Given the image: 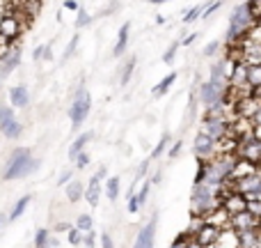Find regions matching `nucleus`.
Segmentation results:
<instances>
[{
	"label": "nucleus",
	"instance_id": "nucleus-23",
	"mask_svg": "<svg viewBox=\"0 0 261 248\" xmlns=\"http://www.w3.org/2000/svg\"><path fill=\"white\" fill-rule=\"evenodd\" d=\"M119 191H122V179L119 177H110L108 182H106V193H108V200H117L119 198Z\"/></svg>",
	"mask_w": 261,
	"mask_h": 248
},
{
	"label": "nucleus",
	"instance_id": "nucleus-2",
	"mask_svg": "<svg viewBox=\"0 0 261 248\" xmlns=\"http://www.w3.org/2000/svg\"><path fill=\"white\" fill-rule=\"evenodd\" d=\"M92 110V97L90 92L85 90V85H78L76 95H73V101H71V108H69V118H71V126H81L83 122L87 120Z\"/></svg>",
	"mask_w": 261,
	"mask_h": 248
},
{
	"label": "nucleus",
	"instance_id": "nucleus-11",
	"mask_svg": "<svg viewBox=\"0 0 261 248\" xmlns=\"http://www.w3.org/2000/svg\"><path fill=\"white\" fill-rule=\"evenodd\" d=\"M257 163H252V161H245V159H236V163H234V168H231V172H229V177L231 179H245V177H250V175H257Z\"/></svg>",
	"mask_w": 261,
	"mask_h": 248
},
{
	"label": "nucleus",
	"instance_id": "nucleus-25",
	"mask_svg": "<svg viewBox=\"0 0 261 248\" xmlns=\"http://www.w3.org/2000/svg\"><path fill=\"white\" fill-rule=\"evenodd\" d=\"M12 120H16V115H14V108L7 104H0V129H5Z\"/></svg>",
	"mask_w": 261,
	"mask_h": 248
},
{
	"label": "nucleus",
	"instance_id": "nucleus-5",
	"mask_svg": "<svg viewBox=\"0 0 261 248\" xmlns=\"http://www.w3.org/2000/svg\"><path fill=\"white\" fill-rule=\"evenodd\" d=\"M222 207L236 216V214H243L248 212V200H245L243 193H229V195H222Z\"/></svg>",
	"mask_w": 261,
	"mask_h": 248
},
{
	"label": "nucleus",
	"instance_id": "nucleus-49",
	"mask_svg": "<svg viewBox=\"0 0 261 248\" xmlns=\"http://www.w3.org/2000/svg\"><path fill=\"white\" fill-rule=\"evenodd\" d=\"M64 9H71L73 12V9H78V3L76 0H64Z\"/></svg>",
	"mask_w": 261,
	"mask_h": 248
},
{
	"label": "nucleus",
	"instance_id": "nucleus-43",
	"mask_svg": "<svg viewBox=\"0 0 261 248\" xmlns=\"http://www.w3.org/2000/svg\"><path fill=\"white\" fill-rule=\"evenodd\" d=\"M149 161H151V159H147V161H142V163H140V168H138V175H135V182H140L144 175H147V170H149Z\"/></svg>",
	"mask_w": 261,
	"mask_h": 248
},
{
	"label": "nucleus",
	"instance_id": "nucleus-52",
	"mask_svg": "<svg viewBox=\"0 0 261 248\" xmlns=\"http://www.w3.org/2000/svg\"><path fill=\"white\" fill-rule=\"evenodd\" d=\"M60 246V239L58 237H50V241H48V248H58Z\"/></svg>",
	"mask_w": 261,
	"mask_h": 248
},
{
	"label": "nucleus",
	"instance_id": "nucleus-10",
	"mask_svg": "<svg viewBox=\"0 0 261 248\" xmlns=\"http://www.w3.org/2000/svg\"><path fill=\"white\" fill-rule=\"evenodd\" d=\"M218 237H220V230H218L216 226H208V223H206V226H204L202 230H199L197 235L193 237V239L197 241L199 246L211 248V246H216V244H218Z\"/></svg>",
	"mask_w": 261,
	"mask_h": 248
},
{
	"label": "nucleus",
	"instance_id": "nucleus-19",
	"mask_svg": "<svg viewBox=\"0 0 261 248\" xmlns=\"http://www.w3.org/2000/svg\"><path fill=\"white\" fill-rule=\"evenodd\" d=\"M236 232H239L241 246H248V248H259L261 228H259V230H236Z\"/></svg>",
	"mask_w": 261,
	"mask_h": 248
},
{
	"label": "nucleus",
	"instance_id": "nucleus-6",
	"mask_svg": "<svg viewBox=\"0 0 261 248\" xmlns=\"http://www.w3.org/2000/svg\"><path fill=\"white\" fill-rule=\"evenodd\" d=\"M204 221H206L208 226H216L218 230H227V228H231V214L227 212L225 207H218V209H213V212L204 214Z\"/></svg>",
	"mask_w": 261,
	"mask_h": 248
},
{
	"label": "nucleus",
	"instance_id": "nucleus-34",
	"mask_svg": "<svg viewBox=\"0 0 261 248\" xmlns=\"http://www.w3.org/2000/svg\"><path fill=\"white\" fill-rule=\"evenodd\" d=\"M202 12H204V5H197V7L188 9V12H186V16H184V23H193V21H197V18L202 16Z\"/></svg>",
	"mask_w": 261,
	"mask_h": 248
},
{
	"label": "nucleus",
	"instance_id": "nucleus-3",
	"mask_svg": "<svg viewBox=\"0 0 261 248\" xmlns=\"http://www.w3.org/2000/svg\"><path fill=\"white\" fill-rule=\"evenodd\" d=\"M25 30H28V28L23 26V23L18 21L16 16L0 14V35H3L5 39H9L12 44H16V41L23 37V32H25Z\"/></svg>",
	"mask_w": 261,
	"mask_h": 248
},
{
	"label": "nucleus",
	"instance_id": "nucleus-48",
	"mask_svg": "<svg viewBox=\"0 0 261 248\" xmlns=\"http://www.w3.org/2000/svg\"><path fill=\"white\" fill-rule=\"evenodd\" d=\"M71 228L73 226H69V223H58V226H55V232H69V230H71Z\"/></svg>",
	"mask_w": 261,
	"mask_h": 248
},
{
	"label": "nucleus",
	"instance_id": "nucleus-29",
	"mask_svg": "<svg viewBox=\"0 0 261 248\" xmlns=\"http://www.w3.org/2000/svg\"><path fill=\"white\" fill-rule=\"evenodd\" d=\"M83 235H85V232H81L76 226H73L71 230L67 232V241H69L71 246H81V244H83Z\"/></svg>",
	"mask_w": 261,
	"mask_h": 248
},
{
	"label": "nucleus",
	"instance_id": "nucleus-35",
	"mask_svg": "<svg viewBox=\"0 0 261 248\" xmlns=\"http://www.w3.org/2000/svg\"><path fill=\"white\" fill-rule=\"evenodd\" d=\"M179 41H174V44H172L170 46V49H167L165 51V55H163V62H165V64H172V62H174V58H176V51H179Z\"/></svg>",
	"mask_w": 261,
	"mask_h": 248
},
{
	"label": "nucleus",
	"instance_id": "nucleus-1",
	"mask_svg": "<svg viewBox=\"0 0 261 248\" xmlns=\"http://www.w3.org/2000/svg\"><path fill=\"white\" fill-rule=\"evenodd\" d=\"M39 168V161L32 159L30 149L28 147H16L9 152L7 156V166L3 170V182H12V179H25L28 175Z\"/></svg>",
	"mask_w": 261,
	"mask_h": 248
},
{
	"label": "nucleus",
	"instance_id": "nucleus-12",
	"mask_svg": "<svg viewBox=\"0 0 261 248\" xmlns=\"http://www.w3.org/2000/svg\"><path fill=\"white\" fill-rule=\"evenodd\" d=\"M156 226H158V216L153 214L151 218H149V223L142 228V230L138 232V239L142 241L144 248H153V241H156Z\"/></svg>",
	"mask_w": 261,
	"mask_h": 248
},
{
	"label": "nucleus",
	"instance_id": "nucleus-37",
	"mask_svg": "<svg viewBox=\"0 0 261 248\" xmlns=\"http://www.w3.org/2000/svg\"><path fill=\"white\" fill-rule=\"evenodd\" d=\"M90 26V14L85 12V9H78V18H76V28L81 30V28Z\"/></svg>",
	"mask_w": 261,
	"mask_h": 248
},
{
	"label": "nucleus",
	"instance_id": "nucleus-38",
	"mask_svg": "<svg viewBox=\"0 0 261 248\" xmlns=\"http://www.w3.org/2000/svg\"><path fill=\"white\" fill-rule=\"evenodd\" d=\"M83 244H85L87 248H94V244H96V232L94 230L85 232V235H83Z\"/></svg>",
	"mask_w": 261,
	"mask_h": 248
},
{
	"label": "nucleus",
	"instance_id": "nucleus-13",
	"mask_svg": "<svg viewBox=\"0 0 261 248\" xmlns=\"http://www.w3.org/2000/svg\"><path fill=\"white\" fill-rule=\"evenodd\" d=\"M259 108H261V99H257V97H248V99L236 104V110H239L241 118H250V120L257 115Z\"/></svg>",
	"mask_w": 261,
	"mask_h": 248
},
{
	"label": "nucleus",
	"instance_id": "nucleus-20",
	"mask_svg": "<svg viewBox=\"0 0 261 248\" xmlns=\"http://www.w3.org/2000/svg\"><path fill=\"white\" fill-rule=\"evenodd\" d=\"M32 202V195L28 193V195H23V198H18L16 202H14V207H12V212L7 214V218L9 221H16V218H21L23 214H25V209H28V205Z\"/></svg>",
	"mask_w": 261,
	"mask_h": 248
},
{
	"label": "nucleus",
	"instance_id": "nucleus-55",
	"mask_svg": "<svg viewBox=\"0 0 261 248\" xmlns=\"http://www.w3.org/2000/svg\"><path fill=\"white\" fill-rule=\"evenodd\" d=\"M252 97H257V99H261V85L259 87H254V95Z\"/></svg>",
	"mask_w": 261,
	"mask_h": 248
},
{
	"label": "nucleus",
	"instance_id": "nucleus-47",
	"mask_svg": "<svg viewBox=\"0 0 261 248\" xmlns=\"http://www.w3.org/2000/svg\"><path fill=\"white\" fill-rule=\"evenodd\" d=\"M195 39H197V32H190V35H188V37H184V39H181L179 44H181V46H190Z\"/></svg>",
	"mask_w": 261,
	"mask_h": 248
},
{
	"label": "nucleus",
	"instance_id": "nucleus-22",
	"mask_svg": "<svg viewBox=\"0 0 261 248\" xmlns=\"http://www.w3.org/2000/svg\"><path fill=\"white\" fill-rule=\"evenodd\" d=\"M0 133H3L7 140H18L21 138V133H23V124L18 122V120H12L5 129H0Z\"/></svg>",
	"mask_w": 261,
	"mask_h": 248
},
{
	"label": "nucleus",
	"instance_id": "nucleus-51",
	"mask_svg": "<svg viewBox=\"0 0 261 248\" xmlns=\"http://www.w3.org/2000/svg\"><path fill=\"white\" fill-rule=\"evenodd\" d=\"M9 223V218H7V214H0V230H3L5 226Z\"/></svg>",
	"mask_w": 261,
	"mask_h": 248
},
{
	"label": "nucleus",
	"instance_id": "nucleus-56",
	"mask_svg": "<svg viewBox=\"0 0 261 248\" xmlns=\"http://www.w3.org/2000/svg\"><path fill=\"white\" fill-rule=\"evenodd\" d=\"M259 23H261V18H259Z\"/></svg>",
	"mask_w": 261,
	"mask_h": 248
},
{
	"label": "nucleus",
	"instance_id": "nucleus-7",
	"mask_svg": "<svg viewBox=\"0 0 261 248\" xmlns=\"http://www.w3.org/2000/svg\"><path fill=\"white\" fill-rule=\"evenodd\" d=\"M231 228H234V230H259L261 218L254 216V214H250V212L236 214V216H231Z\"/></svg>",
	"mask_w": 261,
	"mask_h": 248
},
{
	"label": "nucleus",
	"instance_id": "nucleus-28",
	"mask_svg": "<svg viewBox=\"0 0 261 248\" xmlns=\"http://www.w3.org/2000/svg\"><path fill=\"white\" fill-rule=\"evenodd\" d=\"M135 62H138V58H130L126 64H124V72H122V78H119V83L122 85H128L130 76H133V69H135Z\"/></svg>",
	"mask_w": 261,
	"mask_h": 248
},
{
	"label": "nucleus",
	"instance_id": "nucleus-32",
	"mask_svg": "<svg viewBox=\"0 0 261 248\" xmlns=\"http://www.w3.org/2000/svg\"><path fill=\"white\" fill-rule=\"evenodd\" d=\"M149 189H151V179H147L142 186H140V191L135 193V198H138V202H140V207H144V202H147V198H149Z\"/></svg>",
	"mask_w": 261,
	"mask_h": 248
},
{
	"label": "nucleus",
	"instance_id": "nucleus-54",
	"mask_svg": "<svg viewBox=\"0 0 261 248\" xmlns=\"http://www.w3.org/2000/svg\"><path fill=\"white\" fill-rule=\"evenodd\" d=\"M158 182H161V172H156V175L151 177V184H158Z\"/></svg>",
	"mask_w": 261,
	"mask_h": 248
},
{
	"label": "nucleus",
	"instance_id": "nucleus-16",
	"mask_svg": "<svg viewBox=\"0 0 261 248\" xmlns=\"http://www.w3.org/2000/svg\"><path fill=\"white\" fill-rule=\"evenodd\" d=\"M92 138H94V133H92V131H85V133L78 136V138L71 143V147H69V161H73V159H76L81 152H85L87 143H90Z\"/></svg>",
	"mask_w": 261,
	"mask_h": 248
},
{
	"label": "nucleus",
	"instance_id": "nucleus-8",
	"mask_svg": "<svg viewBox=\"0 0 261 248\" xmlns=\"http://www.w3.org/2000/svg\"><path fill=\"white\" fill-rule=\"evenodd\" d=\"M213 145H216V140L208 138V136L204 133H197V138H195V154H197V159H206V161H211L216 154H213Z\"/></svg>",
	"mask_w": 261,
	"mask_h": 248
},
{
	"label": "nucleus",
	"instance_id": "nucleus-26",
	"mask_svg": "<svg viewBox=\"0 0 261 248\" xmlns=\"http://www.w3.org/2000/svg\"><path fill=\"white\" fill-rule=\"evenodd\" d=\"M48 241H50V232L46 228H39L35 232V248H48Z\"/></svg>",
	"mask_w": 261,
	"mask_h": 248
},
{
	"label": "nucleus",
	"instance_id": "nucleus-9",
	"mask_svg": "<svg viewBox=\"0 0 261 248\" xmlns=\"http://www.w3.org/2000/svg\"><path fill=\"white\" fill-rule=\"evenodd\" d=\"M9 106L12 108H28L30 106V92H28L25 85L9 87Z\"/></svg>",
	"mask_w": 261,
	"mask_h": 248
},
{
	"label": "nucleus",
	"instance_id": "nucleus-53",
	"mask_svg": "<svg viewBox=\"0 0 261 248\" xmlns=\"http://www.w3.org/2000/svg\"><path fill=\"white\" fill-rule=\"evenodd\" d=\"M252 124H254V126L261 124V108L257 110V115H254V118H252Z\"/></svg>",
	"mask_w": 261,
	"mask_h": 248
},
{
	"label": "nucleus",
	"instance_id": "nucleus-41",
	"mask_svg": "<svg viewBox=\"0 0 261 248\" xmlns=\"http://www.w3.org/2000/svg\"><path fill=\"white\" fill-rule=\"evenodd\" d=\"M181 149H184V140H176V143L172 145V149L167 152V156H170V159H176V156H179Z\"/></svg>",
	"mask_w": 261,
	"mask_h": 248
},
{
	"label": "nucleus",
	"instance_id": "nucleus-45",
	"mask_svg": "<svg viewBox=\"0 0 261 248\" xmlns=\"http://www.w3.org/2000/svg\"><path fill=\"white\" fill-rule=\"evenodd\" d=\"M101 248H115V241H113V237H110L108 232L101 235Z\"/></svg>",
	"mask_w": 261,
	"mask_h": 248
},
{
	"label": "nucleus",
	"instance_id": "nucleus-30",
	"mask_svg": "<svg viewBox=\"0 0 261 248\" xmlns=\"http://www.w3.org/2000/svg\"><path fill=\"white\" fill-rule=\"evenodd\" d=\"M245 37H248L250 41H254V44H261V23L257 21L254 26H250L248 32H245Z\"/></svg>",
	"mask_w": 261,
	"mask_h": 248
},
{
	"label": "nucleus",
	"instance_id": "nucleus-31",
	"mask_svg": "<svg viewBox=\"0 0 261 248\" xmlns=\"http://www.w3.org/2000/svg\"><path fill=\"white\" fill-rule=\"evenodd\" d=\"M76 228L81 232H90L92 230V216L90 214H81V216L76 218Z\"/></svg>",
	"mask_w": 261,
	"mask_h": 248
},
{
	"label": "nucleus",
	"instance_id": "nucleus-40",
	"mask_svg": "<svg viewBox=\"0 0 261 248\" xmlns=\"http://www.w3.org/2000/svg\"><path fill=\"white\" fill-rule=\"evenodd\" d=\"M78 39H81V35H78V32H76V35H73V39H71V41H69V44H67V53H64V60H67L69 55H71L73 51H76V46H78Z\"/></svg>",
	"mask_w": 261,
	"mask_h": 248
},
{
	"label": "nucleus",
	"instance_id": "nucleus-18",
	"mask_svg": "<svg viewBox=\"0 0 261 248\" xmlns=\"http://www.w3.org/2000/svg\"><path fill=\"white\" fill-rule=\"evenodd\" d=\"M248 72H250V67L248 64H236V69H234V74H231V78H229V87H243L245 83H248Z\"/></svg>",
	"mask_w": 261,
	"mask_h": 248
},
{
	"label": "nucleus",
	"instance_id": "nucleus-46",
	"mask_svg": "<svg viewBox=\"0 0 261 248\" xmlns=\"http://www.w3.org/2000/svg\"><path fill=\"white\" fill-rule=\"evenodd\" d=\"M218 46H220V41H211V44H206V49H204V55H206V58H208V55H213L218 51Z\"/></svg>",
	"mask_w": 261,
	"mask_h": 248
},
{
	"label": "nucleus",
	"instance_id": "nucleus-44",
	"mask_svg": "<svg viewBox=\"0 0 261 248\" xmlns=\"http://www.w3.org/2000/svg\"><path fill=\"white\" fill-rule=\"evenodd\" d=\"M71 177H73V172H71V170H69V168H67V170H62V175H60L58 184H60V186H67L69 182H71Z\"/></svg>",
	"mask_w": 261,
	"mask_h": 248
},
{
	"label": "nucleus",
	"instance_id": "nucleus-24",
	"mask_svg": "<svg viewBox=\"0 0 261 248\" xmlns=\"http://www.w3.org/2000/svg\"><path fill=\"white\" fill-rule=\"evenodd\" d=\"M174 81H176V74H174V72H172V74H167V76L163 78V81L158 83L156 87H153V97H163L167 90H170L172 85H174Z\"/></svg>",
	"mask_w": 261,
	"mask_h": 248
},
{
	"label": "nucleus",
	"instance_id": "nucleus-33",
	"mask_svg": "<svg viewBox=\"0 0 261 248\" xmlns=\"http://www.w3.org/2000/svg\"><path fill=\"white\" fill-rule=\"evenodd\" d=\"M248 83L252 87H259L261 85V64L259 67H250V72H248Z\"/></svg>",
	"mask_w": 261,
	"mask_h": 248
},
{
	"label": "nucleus",
	"instance_id": "nucleus-27",
	"mask_svg": "<svg viewBox=\"0 0 261 248\" xmlns=\"http://www.w3.org/2000/svg\"><path fill=\"white\" fill-rule=\"evenodd\" d=\"M167 143H170V133H163V138L158 140V145L153 147V152H151V156H149V159H151V161L161 159V156H163V152L167 149Z\"/></svg>",
	"mask_w": 261,
	"mask_h": 248
},
{
	"label": "nucleus",
	"instance_id": "nucleus-15",
	"mask_svg": "<svg viewBox=\"0 0 261 248\" xmlns=\"http://www.w3.org/2000/svg\"><path fill=\"white\" fill-rule=\"evenodd\" d=\"M64 189H67V200H69L71 205H76L78 200L85 198V189H87V186L83 184L81 179H71L67 186H64Z\"/></svg>",
	"mask_w": 261,
	"mask_h": 248
},
{
	"label": "nucleus",
	"instance_id": "nucleus-21",
	"mask_svg": "<svg viewBox=\"0 0 261 248\" xmlns=\"http://www.w3.org/2000/svg\"><path fill=\"white\" fill-rule=\"evenodd\" d=\"M18 64H21V51H18V49H14V53L9 55V58L5 60L3 64H0V74H3V78H7L9 74H12L14 69L18 67Z\"/></svg>",
	"mask_w": 261,
	"mask_h": 248
},
{
	"label": "nucleus",
	"instance_id": "nucleus-39",
	"mask_svg": "<svg viewBox=\"0 0 261 248\" xmlns=\"http://www.w3.org/2000/svg\"><path fill=\"white\" fill-rule=\"evenodd\" d=\"M248 212L261 218V202L259 200H248Z\"/></svg>",
	"mask_w": 261,
	"mask_h": 248
},
{
	"label": "nucleus",
	"instance_id": "nucleus-17",
	"mask_svg": "<svg viewBox=\"0 0 261 248\" xmlns=\"http://www.w3.org/2000/svg\"><path fill=\"white\" fill-rule=\"evenodd\" d=\"M128 30H130V23H124V26L119 28L117 41H115V49H113V55H115V58L124 55V51H126V46H128Z\"/></svg>",
	"mask_w": 261,
	"mask_h": 248
},
{
	"label": "nucleus",
	"instance_id": "nucleus-50",
	"mask_svg": "<svg viewBox=\"0 0 261 248\" xmlns=\"http://www.w3.org/2000/svg\"><path fill=\"white\" fill-rule=\"evenodd\" d=\"M252 136H254V140H257V143H261V124H257V126H254Z\"/></svg>",
	"mask_w": 261,
	"mask_h": 248
},
{
	"label": "nucleus",
	"instance_id": "nucleus-36",
	"mask_svg": "<svg viewBox=\"0 0 261 248\" xmlns=\"http://www.w3.org/2000/svg\"><path fill=\"white\" fill-rule=\"evenodd\" d=\"M73 161H76V168H78V170H85V168L90 166V154H87V152H81L76 159H73Z\"/></svg>",
	"mask_w": 261,
	"mask_h": 248
},
{
	"label": "nucleus",
	"instance_id": "nucleus-4",
	"mask_svg": "<svg viewBox=\"0 0 261 248\" xmlns=\"http://www.w3.org/2000/svg\"><path fill=\"white\" fill-rule=\"evenodd\" d=\"M227 131H229V124L218 122V120H202V124H199V133L208 136V138H213V140L225 138Z\"/></svg>",
	"mask_w": 261,
	"mask_h": 248
},
{
	"label": "nucleus",
	"instance_id": "nucleus-14",
	"mask_svg": "<svg viewBox=\"0 0 261 248\" xmlns=\"http://www.w3.org/2000/svg\"><path fill=\"white\" fill-rule=\"evenodd\" d=\"M218 248H239L241 239H239V232L234 228H227V230H220V237H218Z\"/></svg>",
	"mask_w": 261,
	"mask_h": 248
},
{
	"label": "nucleus",
	"instance_id": "nucleus-42",
	"mask_svg": "<svg viewBox=\"0 0 261 248\" xmlns=\"http://www.w3.org/2000/svg\"><path fill=\"white\" fill-rule=\"evenodd\" d=\"M220 5H222V0H216V3L206 5V7H204V14H202V16H204V18H208V16H211V14H213V12H216V9H218V7H220Z\"/></svg>",
	"mask_w": 261,
	"mask_h": 248
}]
</instances>
